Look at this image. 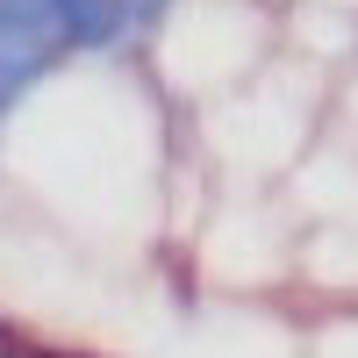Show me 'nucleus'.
Here are the masks:
<instances>
[{"label": "nucleus", "mask_w": 358, "mask_h": 358, "mask_svg": "<svg viewBox=\"0 0 358 358\" xmlns=\"http://www.w3.org/2000/svg\"><path fill=\"white\" fill-rule=\"evenodd\" d=\"M0 358H15V330H8V315H0Z\"/></svg>", "instance_id": "7ed1b4c3"}, {"label": "nucleus", "mask_w": 358, "mask_h": 358, "mask_svg": "<svg viewBox=\"0 0 358 358\" xmlns=\"http://www.w3.org/2000/svg\"><path fill=\"white\" fill-rule=\"evenodd\" d=\"M57 36H65V57H94L122 43V8L115 0H43Z\"/></svg>", "instance_id": "f03ea898"}, {"label": "nucleus", "mask_w": 358, "mask_h": 358, "mask_svg": "<svg viewBox=\"0 0 358 358\" xmlns=\"http://www.w3.org/2000/svg\"><path fill=\"white\" fill-rule=\"evenodd\" d=\"M65 65V36L43 0H0V115H15Z\"/></svg>", "instance_id": "f257e3e1"}]
</instances>
